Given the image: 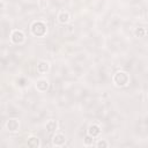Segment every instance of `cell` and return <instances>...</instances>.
<instances>
[{"label": "cell", "instance_id": "6", "mask_svg": "<svg viewBox=\"0 0 148 148\" xmlns=\"http://www.w3.org/2000/svg\"><path fill=\"white\" fill-rule=\"evenodd\" d=\"M28 146H29V147H38V146H39L38 139L35 138V136L29 138V139H28Z\"/></svg>", "mask_w": 148, "mask_h": 148}, {"label": "cell", "instance_id": "5", "mask_svg": "<svg viewBox=\"0 0 148 148\" xmlns=\"http://www.w3.org/2000/svg\"><path fill=\"white\" fill-rule=\"evenodd\" d=\"M37 69L40 72V73H44L49 69V64L45 62V61H40L38 65H37Z\"/></svg>", "mask_w": 148, "mask_h": 148}, {"label": "cell", "instance_id": "1", "mask_svg": "<svg viewBox=\"0 0 148 148\" xmlns=\"http://www.w3.org/2000/svg\"><path fill=\"white\" fill-rule=\"evenodd\" d=\"M10 39H12V42L13 43H22L23 42V39H24V35H23V32L22 31H18V30H15L13 34H12V36H10Z\"/></svg>", "mask_w": 148, "mask_h": 148}, {"label": "cell", "instance_id": "2", "mask_svg": "<svg viewBox=\"0 0 148 148\" xmlns=\"http://www.w3.org/2000/svg\"><path fill=\"white\" fill-rule=\"evenodd\" d=\"M18 126H20V124H18V121L16 119H9L7 121V128L9 131H17Z\"/></svg>", "mask_w": 148, "mask_h": 148}, {"label": "cell", "instance_id": "3", "mask_svg": "<svg viewBox=\"0 0 148 148\" xmlns=\"http://www.w3.org/2000/svg\"><path fill=\"white\" fill-rule=\"evenodd\" d=\"M65 141H66L65 136L62 134H60V133L59 134H56L54 138H53V145L54 146H62L65 143Z\"/></svg>", "mask_w": 148, "mask_h": 148}, {"label": "cell", "instance_id": "8", "mask_svg": "<svg viewBox=\"0 0 148 148\" xmlns=\"http://www.w3.org/2000/svg\"><path fill=\"white\" fill-rule=\"evenodd\" d=\"M46 128L49 132H52L54 130H57V123L54 120H49L47 124H46Z\"/></svg>", "mask_w": 148, "mask_h": 148}, {"label": "cell", "instance_id": "9", "mask_svg": "<svg viewBox=\"0 0 148 148\" xmlns=\"http://www.w3.org/2000/svg\"><path fill=\"white\" fill-rule=\"evenodd\" d=\"M109 145L105 142V141H98L97 142V147H108Z\"/></svg>", "mask_w": 148, "mask_h": 148}, {"label": "cell", "instance_id": "4", "mask_svg": "<svg viewBox=\"0 0 148 148\" xmlns=\"http://www.w3.org/2000/svg\"><path fill=\"white\" fill-rule=\"evenodd\" d=\"M99 127L98 126H96V125H92V126H90L89 127V130H88V133H89V135L90 136H96V135H98L99 134Z\"/></svg>", "mask_w": 148, "mask_h": 148}, {"label": "cell", "instance_id": "7", "mask_svg": "<svg viewBox=\"0 0 148 148\" xmlns=\"http://www.w3.org/2000/svg\"><path fill=\"white\" fill-rule=\"evenodd\" d=\"M58 18H59V21L61 23H66V22L69 21V15H68V13H60Z\"/></svg>", "mask_w": 148, "mask_h": 148}]
</instances>
